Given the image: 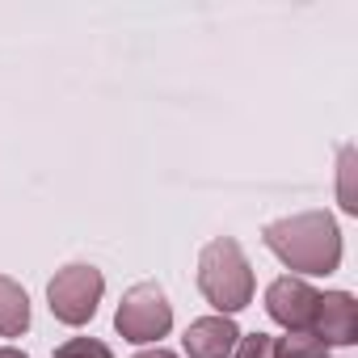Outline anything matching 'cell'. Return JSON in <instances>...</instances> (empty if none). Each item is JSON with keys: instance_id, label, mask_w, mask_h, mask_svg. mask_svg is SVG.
I'll return each instance as SVG.
<instances>
[{"instance_id": "obj_1", "label": "cell", "mask_w": 358, "mask_h": 358, "mask_svg": "<svg viewBox=\"0 0 358 358\" xmlns=\"http://www.w3.org/2000/svg\"><path fill=\"white\" fill-rule=\"evenodd\" d=\"M262 241L287 270H299V274H333L341 266V232H337L333 215H324V211L274 220V224H266Z\"/></svg>"}, {"instance_id": "obj_2", "label": "cell", "mask_w": 358, "mask_h": 358, "mask_svg": "<svg viewBox=\"0 0 358 358\" xmlns=\"http://www.w3.org/2000/svg\"><path fill=\"white\" fill-rule=\"evenodd\" d=\"M199 291L211 308H220V316L253 303V270L232 236H220L199 253Z\"/></svg>"}, {"instance_id": "obj_3", "label": "cell", "mask_w": 358, "mask_h": 358, "mask_svg": "<svg viewBox=\"0 0 358 358\" xmlns=\"http://www.w3.org/2000/svg\"><path fill=\"white\" fill-rule=\"evenodd\" d=\"M101 291H106L101 270H93V266H64V270L47 282L51 316L64 320V324H89V320L97 316Z\"/></svg>"}, {"instance_id": "obj_4", "label": "cell", "mask_w": 358, "mask_h": 358, "mask_svg": "<svg viewBox=\"0 0 358 358\" xmlns=\"http://www.w3.org/2000/svg\"><path fill=\"white\" fill-rule=\"evenodd\" d=\"M114 329L122 333V341H135V345L160 341L173 329V308H169L164 291L156 282H135L114 312Z\"/></svg>"}, {"instance_id": "obj_5", "label": "cell", "mask_w": 358, "mask_h": 358, "mask_svg": "<svg viewBox=\"0 0 358 358\" xmlns=\"http://www.w3.org/2000/svg\"><path fill=\"white\" fill-rule=\"evenodd\" d=\"M316 299L320 291H312L303 278H274L266 287V312L270 320H278L287 333H312V320H316Z\"/></svg>"}, {"instance_id": "obj_6", "label": "cell", "mask_w": 358, "mask_h": 358, "mask_svg": "<svg viewBox=\"0 0 358 358\" xmlns=\"http://www.w3.org/2000/svg\"><path fill=\"white\" fill-rule=\"evenodd\" d=\"M312 337H320L324 345H354L358 341V303L350 291H324L316 299Z\"/></svg>"}, {"instance_id": "obj_7", "label": "cell", "mask_w": 358, "mask_h": 358, "mask_svg": "<svg viewBox=\"0 0 358 358\" xmlns=\"http://www.w3.org/2000/svg\"><path fill=\"white\" fill-rule=\"evenodd\" d=\"M236 341H241V329H236L232 316H203L182 337L190 358H228L236 350Z\"/></svg>"}, {"instance_id": "obj_8", "label": "cell", "mask_w": 358, "mask_h": 358, "mask_svg": "<svg viewBox=\"0 0 358 358\" xmlns=\"http://www.w3.org/2000/svg\"><path fill=\"white\" fill-rule=\"evenodd\" d=\"M30 329V295L0 274V337H22Z\"/></svg>"}, {"instance_id": "obj_9", "label": "cell", "mask_w": 358, "mask_h": 358, "mask_svg": "<svg viewBox=\"0 0 358 358\" xmlns=\"http://www.w3.org/2000/svg\"><path fill=\"white\" fill-rule=\"evenodd\" d=\"M274 358H329V345L312 333H287L274 341Z\"/></svg>"}, {"instance_id": "obj_10", "label": "cell", "mask_w": 358, "mask_h": 358, "mask_svg": "<svg viewBox=\"0 0 358 358\" xmlns=\"http://www.w3.org/2000/svg\"><path fill=\"white\" fill-rule=\"evenodd\" d=\"M55 358H114V354H110V345L97 341V337H72V341H64V345L55 350Z\"/></svg>"}, {"instance_id": "obj_11", "label": "cell", "mask_w": 358, "mask_h": 358, "mask_svg": "<svg viewBox=\"0 0 358 358\" xmlns=\"http://www.w3.org/2000/svg\"><path fill=\"white\" fill-rule=\"evenodd\" d=\"M232 358H274V337H266V333H249V337L236 341Z\"/></svg>"}, {"instance_id": "obj_12", "label": "cell", "mask_w": 358, "mask_h": 358, "mask_svg": "<svg viewBox=\"0 0 358 358\" xmlns=\"http://www.w3.org/2000/svg\"><path fill=\"white\" fill-rule=\"evenodd\" d=\"M350 169H354V152L345 148V152H341V207H345V211H358V203L350 199Z\"/></svg>"}, {"instance_id": "obj_13", "label": "cell", "mask_w": 358, "mask_h": 358, "mask_svg": "<svg viewBox=\"0 0 358 358\" xmlns=\"http://www.w3.org/2000/svg\"><path fill=\"white\" fill-rule=\"evenodd\" d=\"M135 358H177L173 350H164V345H152V350H139Z\"/></svg>"}, {"instance_id": "obj_14", "label": "cell", "mask_w": 358, "mask_h": 358, "mask_svg": "<svg viewBox=\"0 0 358 358\" xmlns=\"http://www.w3.org/2000/svg\"><path fill=\"white\" fill-rule=\"evenodd\" d=\"M0 358H26V354H22V350H9V345H5V350H0Z\"/></svg>"}]
</instances>
